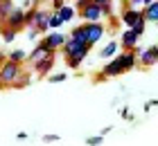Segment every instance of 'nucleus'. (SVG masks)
Segmentation results:
<instances>
[{"mask_svg":"<svg viewBox=\"0 0 158 146\" xmlns=\"http://www.w3.org/2000/svg\"><path fill=\"white\" fill-rule=\"evenodd\" d=\"M0 34H2V41H5V43H14L18 32H14V29H9L7 25H2V27H0Z\"/></svg>","mask_w":158,"mask_h":146,"instance_id":"nucleus-20","label":"nucleus"},{"mask_svg":"<svg viewBox=\"0 0 158 146\" xmlns=\"http://www.w3.org/2000/svg\"><path fill=\"white\" fill-rule=\"evenodd\" d=\"M63 5H66V0H52V11H59Z\"/></svg>","mask_w":158,"mask_h":146,"instance_id":"nucleus-26","label":"nucleus"},{"mask_svg":"<svg viewBox=\"0 0 158 146\" xmlns=\"http://www.w3.org/2000/svg\"><path fill=\"white\" fill-rule=\"evenodd\" d=\"M36 29H34V27H30V32H27V41H34V38H36Z\"/></svg>","mask_w":158,"mask_h":146,"instance_id":"nucleus-31","label":"nucleus"},{"mask_svg":"<svg viewBox=\"0 0 158 146\" xmlns=\"http://www.w3.org/2000/svg\"><path fill=\"white\" fill-rule=\"evenodd\" d=\"M158 63V45L142 47V52L138 54V65L140 68H154Z\"/></svg>","mask_w":158,"mask_h":146,"instance_id":"nucleus-9","label":"nucleus"},{"mask_svg":"<svg viewBox=\"0 0 158 146\" xmlns=\"http://www.w3.org/2000/svg\"><path fill=\"white\" fill-rule=\"evenodd\" d=\"M111 130H113V126H106V128H104V130H102V133H99V135H109Z\"/></svg>","mask_w":158,"mask_h":146,"instance_id":"nucleus-32","label":"nucleus"},{"mask_svg":"<svg viewBox=\"0 0 158 146\" xmlns=\"http://www.w3.org/2000/svg\"><path fill=\"white\" fill-rule=\"evenodd\" d=\"M66 38H68L66 34H61V32H56V29H52V32H48V34L41 38V43H43L48 49H54V52H59V49L63 47V43H66Z\"/></svg>","mask_w":158,"mask_h":146,"instance_id":"nucleus-8","label":"nucleus"},{"mask_svg":"<svg viewBox=\"0 0 158 146\" xmlns=\"http://www.w3.org/2000/svg\"><path fill=\"white\" fill-rule=\"evenodd\" d=\"M120 61H122V68H124V72H131L135 65H138V54H135V47L133 49H122V52H118Z\"/></svg>","mask_w":158,"mask_h":146,"instance_id":"nucleus-11","label":"nucleus"},{"mask_svg":"<svg viewBox=\"0 0 158 146\" xmlns=\"http://www.w3.org/2000/svg\"><path fill=\"white\" fill-rule=\"evenodd\" d=\"M120 117H124V119H133V117H131V112H129V108L124 106V108H122V110H120Z\"/></svg>","mask_w":158,"mask_h":146,"instance_id":"nucleus-29","label":"nucleus"},{"mask_svg":"<svg viewBox=\"0 0 158 146\" xmlns=\"http://www.w3.org/2000/svg\"><path fill=\"white\" fill-rule=\"evenodd\" d=\"M5 58H7V54L2 52V49H0V63H2V61H5Z\"/></svg>","mask_w":158,"mask_h":146,"instance_id":"nucleus-34","label":"nucleus"},{"mask_svg":"<svg viewBox=\"0 0 158 146\" xmlns=\"http://www.w3.org/2000/svg\"><path fill=\"white\" fill-rule=\"evenodd\" d=\"M59 140H61V137H59V135H54V133L43 135V142H45V144H52V142H59Z\"/></svg>","mask_w":158,"mask_h":146,"instance_id":"nucleus-25","label":"nucleus"},{"mask_svg":"<svg viewBox=\"0 0 158 146\" xmlns=\"http://www.w3.org/2000/svg\"><path fill=\"white\" fill-rule=\"evenodd\" d=\"M30 83H32V72H30V70H23V72H20V77L16 79V81H14L11 88L20 90V88H25V85H30Z\"/></svg>","mask_w":158,"mask_h":146,"instance_id":"nucleus-17","label":"nucleus"},{"mask_svg":"<svg viewBox=\"0 0 158 146\" xmlns=\"http://www.w3.org/2000/svg\"><path fill=\"white\" fill-rule=\"evenodd\" d=\"M81 32L86 36V43L93 47L95 43L102 41V36L106 34V25L102 23V20H99V23H84L81 20Z\"/></svg>","mask_w":158,"mask_h":146,"instance_id":"nucleus-3","label":"nucleus"},{"mask_svg":"<svg viewBox=\"0 0 158 146\" xmlns=\"http://www.w3.org/2000/svg\"><path fill=\"white\" fill-rule=\"evenodd\" d=\"M152 2H154V0H142V7H149Z\"/></svg>","mask_w":158,"mask_h":146,"instance_id":"nucleus-33","label":"nucleus"},{"mask_svg":"<svg viewBox=\"0 0 158 146\" xmlns=\"http://www.w3.org/2000/svg\"><path fill=\"white\" fill-rule=\"evenodd\" d=\"M54 58H56V52H54V49H50V52H48L45 56H43L41 61L32 63L34 74H36V77H41V79H43V77H48V74H50V70L54 68Z\"/></svg>","mask_w":158,"mask_h":146,"instance_id":"nucleus-5","label":"nucleus"},{"mask_svg":"<svg viewBox=\"0 0 158 146\" xmlns=\"http://www.w3.org/2000/svg\"><path fill=\"white\" fill-rule=\"evenodd\" d=\"M79 18H81L84 23H99V20H104V9L90 0L84 9H79Z\"/></svg>","mask_w":158,"mask_h":146,"instance_id":"nucleus-6","label":"nucleus"},{"mask_svg":"<svg viewBox=\"0 0 158 146\" xmlns=\"http://www.w3.org/2000/svg\"><path fill=\"white\" fill-rule=\"evenodd\" d=\"M142 16L147 23H158V0H154L149 7H142Z\"/></svg>","mask_w":158,"mask_h":146,"instance_id":"nucleus-14","label":"nucleus"},{"mask_svg":"<svg viewBox=\"0 0 158 146\" xmlns=\"http://www.w3.org/2000/svg\"><path fill=\"white\" fill-rule=\"evenodd\" d=\"M154 106H158V99H149L147 104H145V112H149V110H152Z\"/></svg>","mask_w":158,"mask_h":146,"instance_id":"nucleus-27","label":"nucleus"},{"mask_svg":"<svg viewBox=\"0 0 158 146\" xmlns=\"http://www.w3.org/2000/svg\"><path fill=\"white\" fill-rule=\"evenodd\" d=\"M23 70H25L23 63H14L9 58H5L0 63V85H14V81L20 77Z\"/></svg>","mask_w":158,"mask_h":146,"instance_id":"nucleus-2","label":"nucleus"},{"mask_svg":"<svg viewBox=\"0 0 158 146\" xmlns=\"http://www.w3.org/2000/svg\"><path fill=\"white\" fill-rule=\"evenodd\" d=\"M138 36L133 34V29H124V32L120 34V47L122 49H133L135 45H138Z\"/></svg>","mask_w":158,"mask_h":146,"instance_id":"nucleus-12","label":"nucleus"},{"mask_svg":"<svg viewBox=\"0 0 158 146\" xmlns=\"http://www.w3.org/2000/svg\"><path fill=\"white\" fill-rule=\"evenodd\" d=\"M61 52L63 56H66V65L70 70H79L81 68V63H84V58L88 56L90 52V45L88 43H81V41H75V38H66V43H63V47H61Z\"/></svg>","mask_w":158,"mask_h":146,"instance_id":"nucleus-1","label":"nucleus"},{"mask_svg":"<svg viewBox=\"0 0 158 146\" xmlns=\"http://www.w3.org/2000/svg\"><path fill=\"white\" fill-rule=\"evenodd\" d=\"M124 7H131V9H142V0H124Z\"/></svg>","mask_w":158,"mask_h":146,"instance_id":"nucleus-24","label":"nucleus"},{"mask_svg":"<svg viewBox=\"0 0 158 146\" xmlns=\"http://www.w3.org/2000/svg\"><path fill=\"white\" fill-rule=\"evenodd\" d=\"M118 49H120V43L118 41H109L102 47V52H99V58H113V56L118 54Z\"/></svg>","mask_w":158,"mask_h":146,"instance_id":"nucleus-15","label":"nucleus"},{"mask_svg":"<svg viewBox=\"0 0 158 146\" xmlns=\"http://www.w3.org/2000/svg\"><path fill=\"white\" fill-rule=\"evenodd\" d=\"M88 2H90V0H77V5H75V9H77V11H79V9H84V7H86V5H88Z\"/></svg>","mask_w":158,"mask_h":146,"instance_id":"nucleus-30","label":"nucleus"},{"mask_svg":"<svg viewBox=\"0 0 158 146\" xmlns=\"http://www.w3.org/2000/svg\"><path fill=\"white\" fill-rule=\"evenodd\" d=\"M11 9H14V0H0V20H5L9 16Z\"/></svg>","mask_w":158,"mask_h":146,"instance_id":"nucleus-19","label":"nucleus"},{"mask_svg":"<svg viewBox=\"0 0 158 146\" xmlns=\"http://www.w3.org/2000/svg\"><path fill=\"white\" fill-rule=\"evenodd\" d=\"M5 25L14 29V32H20V29H25V9L23 7H14L9 11V16L5 18Z\"/></svg>","mask_w":158,"mask_h":146,"instance_id":"nucleus-7","label":"nucleus"},{"mask_svg":"<svg viewBox=\"0 0 158 146\" xmlns=\"http://www.w3.org/2000/svg\"><path fill=\"white\" fill-rule=\"evenodd\" d=\"M56 14H59L61 23H70V20H73V18L77 16V9H75L73 5H68V2H66V5H63V7H61L59 11H56Z\"/></svg>","mask_w":158,"mask_h":146,"instance_id":"nucleus-16","label":"nucleus"},{"mask_svg":"<svg viewBox=\"0 0 158 146\" xmlns=\"http://www.w3.org/2000/svg\"><path fill=\"white\" fill-rule=\"evenodd\" d=\"M102 142H104V135H93L86 140V146H102Z\"/></svg>","mask_w":158,"mask_h":146,"instance_id":"nucleus-23","label":"nucleus"},{"mask_svg":"<svg viewBox=\"0 0 158 146\" xmlns=\"http://www.w3.org/2000/svg\"><path fill=\"white\" fill-rule=\"evenodd\" d=\"M0 90H2V85H0Z\"/></svg>","mask_w":158,"mask_h":146,"instance_id":"nucleus-35","label":"nucleus"},{"mask_svg":"<svg viewBox=\"0 0 158 146\" xmlns=\"http://www.w3.org/2000/svg\"><path fill=\"white\" fill-rule=\"evenodd\" d=\"M66 79H68L66 72H59V74H48V81H50V83H61V81H66Z\"/></svg>","mask_w":158,"mask_h":146,"instance_id":"nucleus-22","label":"nucleus"},{"mask_svg":"<svg viewBox=\"0 0 158 146\" xmlns=\"http://www.w3.org/2000/svg\"><path fill=\"white\" fill-rule=\"evenodd\" d=\"M7 58L14 63H25V58H27V52L25 49H11L9 54H7Z\"/></svg>","mask_w":158,"mask_h":146,"instance_id":"nucleus-18","label":"nucleus"},{"mask_svg":"<svg viewBox=\"0 0 158 146\" xmlns=\"http://www.w3.org/2000/svg\"><path fill=\"white\" fill-rule=\"evenodd\" d=\"M120 16H122V23L127 25V29H131L135 23H140V20L145 18L142 16V9H131V7H124Z\"/></svg>","mask_w":158,"mask_h":146,"instance_id":"nucleus-10","label":"nucleus"},{"mask_svg":"<svg viewBox=\"0 0 158 146\" xmlns=\"http://www.w3.org/2000/svg\"><path fill=\"white\" fill-rule=\"evenodd\" d=\"M63 23H61V18H59V14L56 11H50V29H59Z\"/></svg>","mask_w":158,"mask_h":146,"instance_id":"nucleus-21","label":"nucleus"},{"mask_svg":"<svg viewBox=\"0 0 158 146\" xmlns=\"http://www.w3.org/2000/svg\"><path fill=\"white\" fill-rule=\"evenodd\" d=\"M48 52H50V49H48L45 45H43V43H39V45H36V47H34V49H32V52H30V54H27V58H25V63H27V65H32V63H36V61H41V58H43V56H45Z\"/></svg>","mask_w":158,"mask_h":146,"instance_id":"nucleus-13","label":"nucleus"},{"mask_svg":"<svg viewBox=\"0 0 158 146\" xmlns=\"http://www.w3.org/2000/svg\"><path fill=\"white\" fill-rule=\"evenodd\" d=\"M50 11H52V9H45V7H39V5H36L30 27H34L39 34H45L48 29H50Z\"/></svg>","mask_w":158,"mask_h":146,"instance_id":"nucleus-4","label":"nucleus"},{"mask_svg":"<svg viewBox=\"0 0 158 146\" xmlns=\"http://www.w3.org/2000/svg\"><path fill=\"white\" fill-rule=\"evenodd\" d=\"M93 2H95V5H99V7L104 9V7H111V5H113V0H93Z\"/></svg>","mask_w":158,"mask_h":146,"instance_id":"nucleus-28","label":"nucleus"}]
</instances>
